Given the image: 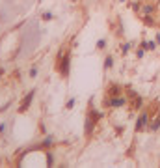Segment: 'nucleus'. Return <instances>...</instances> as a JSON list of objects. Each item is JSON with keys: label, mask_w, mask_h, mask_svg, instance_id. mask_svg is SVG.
<instances>
[{"label": "nucleus", "mask_w": 160, "mask_h": 168, "mask_svg": "<svg viewBox=\"0 0 160 168\" xmlns=\"http://www.w3.org/2000/svg\"><path fill=\"white\" fill-rule=\"evenodd\" d=\"M143 123H145V114H143L142 118H140V123H138V129H142V127H143Z\"/></svg>", "instance_id": "obj_2"}, {"label": "nucleus", "mask_w": 160, "mask_h": 168, "mask_svg": "<svg viewBox=\"0 0 160 168\" xmlns=\"http://www.w3.org/2000/svg\"><path fill=\"white\" fill-rule=\"evenodd\" d=\"M32 97H34V92H30L28 95L24 97V101H22V105H21V112H24L26 109H28V105H30V101H32Z\"/></svg>", "instance_id": "obj_1"}]
</instances>
